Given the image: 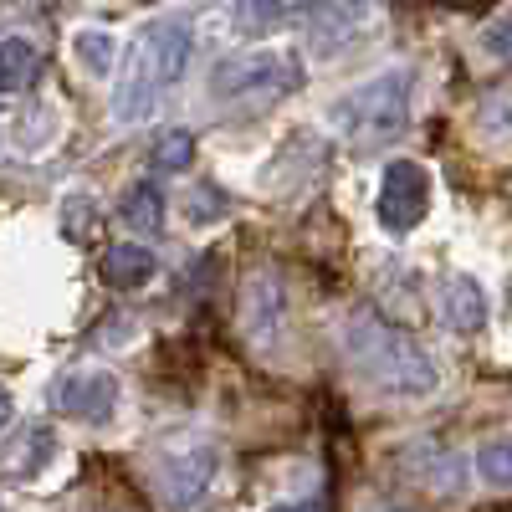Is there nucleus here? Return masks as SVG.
I'll return each mask as SVG.
<instances>
[{"label":"nucleus","mask_w":512,"mask_h":512,"mask_svg":"<svg viewBox=\"0 0 512 512\" xmlns=\"http://www.w3.org/2000/svg\"><path fill=\"white\" fill-rule=\"evenodd\" d=\"M482 52L497 57V62H512V11L482 26Z\"/></svg>","instance_id":"20"},{"label":"nucleus","mask_w":512,"mask_h":512,"mask_svg":"<svg viewBox=\"0 0 512 512\" xmlns=\"http://www.w3.org/2000/svg\"><path fill=\"white\" fill-rule=\"evenodd\" d=\"M11 420H16V400H11V390H6V384H0V431H6Z\"/></svg>","instance_id":"22"},{"label":"nucleus","mask_w":512,"mask_h":512,"mask_svg":"<svg viewBox=\"0 0 512 512\" xmlns=\"http://www.w3.org/2000/svg\"><path fill=\"white\" fill-rule=\"evenodd\" d=\"M190 164H195V134L190 128H169V134L154 139V149H149L154 175H185Z\"/></svg>","instance_id":"16"},{"label":"nucleus","mask_w":512,"mask_h":512,"mask_svg":"<svg viewBox=\"0 0 512 512\" xmlns=\"http://www.w3.org/2000/svg\"><path fill=\"white\" fill-rule=\"evenodd\" d=\"M425 210H431V175L415 159H390L379 175V195H374V216L390 236H410Z\"/></svg>","instance_id":"6"},{"label":"nucleus","mask_w":512,"mask_h":512,"mask_svg":"<svg viewBox=\"0 0 512 512\" xmlns=\"http://www.w3.org/2000/svg\"><path fill=\"white\" fill-rule=\"evenodd\" d=\"M118 374L103 369V364H82V369H67L57 384H52V410L57 415H72V420H88V425H103L113 420L118 410Z\"/></svg>","instance_id":"9"},{"label":"nucleus","mask_w":512,"mask_h":512,"mask_svg":"<svg viewBox=\"0 0 512 512\" xmlns=\"http://www.w3.org/2000/svg\"><path fill=\"white\" fill-rule=\"evenodd\" d=\"M98 512H118V507H98Z\"/></svg>","instance_id":"25"},{"label":"nucleus","mask_w":512,"mask_h":512,"mask_svg":"<svg viewBox=\"0 0 512 512\" xmlns=\"http://www.w3.org/2000/svg\"><path fill=\"white\" fill-rule=\"evenodd\" d=\"M36 72H41L36 41H26V36H6V41H0V98L26 93L36 82Z\"/></svg>","instance_id":"13"},{"label":"nucleus","mask_w":512,"mask_h":512,"mask_svg":"<svg viewBox=\"0 0 512 512\" xmlns=\"http://www.w3.org/2000/svg\"><path fill=\"white\" fill-rule=\"evenodd\" d=\"M154 272H159V256L144 241H118L98 256V277L113 292H139L144 282H154Z\"/></svg>","instance_id":"10"},{"label":"nucleus","mask_w":512,"mask_h":512,"mask_svg":"<svg viewBox=\"0 0 512 512\" xmlns=\"http://www.w3.org/2000/svg\"><path fill=\"white\" fill-rule=\"evenodd\" d=\"M52 451H57V431H52V425H26L21 446L6 451V477H36L41 466L52 461Z\"/></svg>","instance_id":"15"},{"label":"nucleus","mask_w":512,"mask_h":512,"mask_svg":"<svg viewBox=\"0 0 512 512\" xmlns=\"http://www.w3.org/2000/svg\"><path fill=\"white\" fill-rule=\"evenodd\" d=\"M477 477L497 492H512V436H497L477 451Z\"/></svg>","instance_id":"17"},{"label":"nucleus","mask_w":512,"mask_h":512,"mask_svg":"<svg viewBox=\"0 0 512 512\" xmlns=\"http://www.w3.org/2000/svg\"><path fill=\"white\" fill-rule=\"evenodd\" d=\"M221 472V446L205 441V436H185L175 441V451H169L159 461V497L169 512H195L200 497L210 492V482H216Z\"/></svg>","instance_id":"5"},{"label":"nucleus","mask_w":512,"mask_h":512,"mask_svg":"<svg viewBox=\"0 0 512 512\" xmlns=\"http://www.w3.org/2000/svg\"><path fill=\"white\" fill-rule=\"evenodd\" d=\"M333 128L338 139H349L354 149H379V144H395L410 123V72H379L369 82H359L354 93H344L333 103Z\"/></svg>","instance_id":"4"},{"label":"nucleus","mask_w":512,"mask_h":512,"mask_svg":"<svg viewBox=\"0 0 512 512\" xmlns=\"http://www.w3.org/2000/svg\"><path fill=\"white\" fill-rule=\"evenodd\" d=\"M482 123L497 128V134H512V88H497V93L482 103Z\"/></svg>","instance_id":"21"},{"label":"nucleus","mask_w":512,"mask_h":512,"mask_svg":"<svg viewBox=\"0 0 512 512\" xmlns=\"http://www.w3.org/2000/svg\"><path fill=\"white\" fill-rule=\"evenodd\" d=\"M241 328H246V344L272 354L282 338H287V287L272 267H256L241 287Z\"/></svg>","instance_id":"8"},{"label":"nucleus","mask_w":512,"mask_h":512,"mask_svg":"<svg viewBox=\"0 0 512 512\" xmlns=\"http://www.w3.org/2000/svg\"><path fill=\"white\" fill-rule=\"evenodd\" d=\"M379 26L374 0H313L308 6V47L313 57H338L359 47V41Z\"/></svg>","instance_id":"7"},{"label":"nucleus","mask_w":512,"mask_h":512,"mask_svg":"<svg viewBox=\"0 0 512 512\" xmlns=\"http://www.w3.org/2000/svg\"><path fill=\"white\" fill-rule=\"evenodd\" d=\"M272 512H318V507H313V502H277Z\"/></svg>","instance_id":"23"},{"label":"nucleus","mask_w":512,"mask_h":512,"mask_svg":"<svg viewBox=\"0 0 512 512\" xmlns=\"http://www.w3.org/2000/svg\"><path fill=\"white\" fill-rule=\"evenodd\" d=\"M98 231V205L88 195H67L62 200V236L67 241H88Z\"/></svg>","instance_id":"19"},{"label":"nucleus","mask_w":512,"mask_h":512,"mask_svg":"<svg viewBox=\"0 0 512 512\" xmlns=\"http://www.w3.org/2000/svg\"><path fill=\"white\" fill-rule=\"evenodd\" d=\"M164 216H169V200L154 180H139V185H128L123 200H118V221L134 231V236H159L164 231Z\"/></svg>","instance_id":"12"},{"label":"nucleus","mask_w":512,"mask_h":512,"mask_svg":"<svg viewBox=\"0 0 512 512\" xmlns=\"http://www.w3.org/2000/svg\"><path fill=\"white\" fill-rule=\"evenodd\" d=\"M313 0H236V31L241 36H267L297 11H308Z\"/></svg>","instance_id":"14"},{"label":"nucleus","mask_w":512,"mask_h":512,"mask_svg":"<svg viewBox=\"0 0 512 512\" xmlns=\"http://www.w3.org/2000/svg\"><path fill=\"white\" fill-rule=\"evenodd\" d=\"M441 318H446V328H456V333L487 328V292H482V282H477V277H451V282L441 287Z\"/></svg>","instance_id":"11"},{"label":"nucleus","mask_w":512,"mask_h":512,"mask_svg":"<svg viewBox=\"0 0 512 512\" xmlns=\"http://www.w3.org/2000/svg\"><path fill=\"white\" fill-rule=\"evenodd\" d=\"M507 303H512V282H507Z\"/></svg>","instance_id":"24"},{"label":"nucleus","mask_w":512,"mask_h":512,"mask_svg":"<svg viewBox=\"0 0 512 512\" xmlns=\"http://www.w3.org/2000/svg\"><path fill=\"white\" fill-rule=\"evenodd\" d=\"M190 62V21L185 16H159L139 26L134 47H128L123 77L113 88V118L118 123H144L164 103V93L185 77Z\"/></svg>","instance_id":"2"},{"label":"nucleus","mask_w":512,"mask_h":512,"mask_svg":"<svg viewBox=\"0 0 512 512\" xmlns=\"http://www.w3.org/2000/svg\"><path fill=\"white\" fill-rule=\"evenodd\" d=\"M297 88H303V62H297V52H282V47L241 52L210 67V103L226 113H262Z\"/></svg>","instance_id":"3"},{"label":"nucleus","mask_w":512,"mask_h":512,"mask_svg":"<svg viewBox=\"0 0 512 512\" xmlns=\"http://www.w3.org/2000/svg\"><path fill=\"white\" fill-rule=\"evenodd\" d=\"M344 354H349V364L364 384H374L379 395H395V400H425V395H436V384H441L436 359L425 354L405 328L384 323L379 313L349 318Z\"/></svg>","instance_id":"1"},{"label":"nucleus","mask_w":512,"mask_h":512,"mask_svg":"<svg viewBox=\"0 0 512 512\" xmlns=\"http://www.w3.org/2000/svg\"><path fill=\"white\" fill-rule=\"evenodd\" d=\"M72 47H77V62L88 67L93 77H108L113 72V36L108 31H77Z\"/></svg>","instance_id":"18"}]
</instances>
